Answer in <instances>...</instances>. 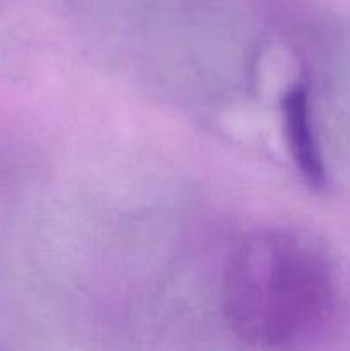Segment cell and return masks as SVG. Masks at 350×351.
<instances>
[{"label": "cell", "instance_id": "obj_2", "mask_svg": "<svg viewBox=\"0 0 350 351\" xmlns=\"http://www.w3.org/2000/svg\"><path fill=\"white\" fill-rule=\"evenodd\" d=\"M281 117L288 149L301 175L312 187H325L326 170L312 127L309 93L305 86L295 84L285 93L281 99Z\"/></svg>", "mask_w": 350, "mask_h": 351}, {"label": "cell", "instance_id": "obj_1", "mask_svg": "<svg viewBox=\"0 0 350 351\" xmlns=\"http://www.w3.org/2000/svg\"><path fill=\"white\" fill-rule=\"evenodd\" d=\"M223 314L233 335L261 348L301 345L335 311V280L321 250L299 233H249L226 261Z\"/></svg>", "mask_w": 350, "mask_h": 351}]
</instances>
